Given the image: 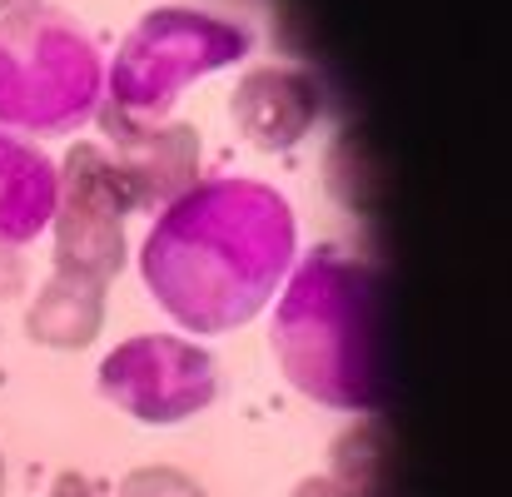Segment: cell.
Listing matches in <instances>:
<instances>
[{
	"mask_svg": "<svg viewBox=\"0 0 512 497\" xmlns=\"http://www.w3.org/2000/svg\"><path fill=\"white\" fill-rule=\"evenodd\" d=\"M140 269L179 329L229 333L294 269V209L264 179H199L155 214Z\"/></svg>",
	"mask_w": 512,
	"mask_h": 497,
	"instance_id": "obj_1",
	"label": "cell"
},
{
	"mask_svg": "<svg viewBox=\"0 0 512 497\" xmlns=\"http://www.w3.org/2000/svg\"><path fill=\"white\" fill-rule=\"evenodd\" d=\"M274 358L284 378L343 413L378 403V269L343 244H319L289 269L274 309Z\"/></svg>",
	"mask_w": 512,
	"mask_h": 497,
	"instance_id": "obj_2",
	"label": "cell"
},
{
	"mask_svg": "<svg viewBox=\"0 0 512 497\" xmlns=\"http://www.w3.org/2000/svg\"><path fill=\"white\" fill-rule=\"evenodd\" d=\"M105 100V60L65 10L30 5L0 15V125L25 135H70Z\"/></svg>",
	"mask_w": 512,
	"mask_h": 497,
	"instance_id": "obj_3",
	"label": "cell"
},
{
	"mask_svg": "<svg viewBox=\"0 0 512 497\" xmlns=\"http://www.w3.org/2000/svg\"><path fill=\"white\" fill-rule=\"evenodd\" d=\"M254 45V30L194 5H160L150 10L115 50V65L105 70V90L125 120L160 125L184 85L244 60Z\"/></svg>",
	"mask_w": 512,
	"mask_h": 497,
	"instance_id": "obj_4",
	"label": "cell"
},
{
	"mask_svg": "<svg viewBox=\"0 0 512 497\" xmlns=\"http://www.w3.org/2000/svg\"><path fill=\"white\" fill-rule=\"evenodd\" d=\"M55 174H60L55 214H50L55 274L110 284L130 259V244H125V219L135 214L130 184L105 145H75Z\"/></svg>",
	"mask_w": 512,
	"mask_h": 497,
	"instance_id": "obj_5",
	"label": "cell"
},
{
	"mask_svg": "<svg viewBox=\"0 0 512 497\" xmlns=\"http://www.w3.org/2000/svg\"><path fill=\"white\" fill-rule=\"evenodd\" d=\"M100 393L140 423H184L219 398V368L189 338L140 333L100 363Z\"/></svg>",
	"mask_w": 512,
	"mask_h": 497,
	"instance_id": "obj_6",
	"label": "cell"
},
{
	"mask_svg": "<svg viewBox=\"0 0 512 497\" xmlns=\"http://www.w3.org/2000/svg\"><path fill=\"white\" fill-rule=\"evenodd\" d=\"M95 120H100V130L110 140V160L120 165L125 184H130L135 209L160 214L184 189L199 184V130L194 125H184V120L140 125V120H125L105 100H100Z\"/></svg>",
	"mask_w": 512,
	"mask_h": 497,
	"instance_id": "obj_7",
	"label": "cell"
},
{
	"mask_svg": "<svg viewBox=\"0 0 512 497\" xmlns=\"http://www.w3.org/2000/svg\"><path fill=\"white\" fill-rule=\"evenodd\" d=\"M324 115V90L299 65H259L239 75L229 120L254 150H294Z\"/></svg>",
	"mask_w": 512,
	"mask_h": 497,
	"instance_id": "obj_8",
	"label": "cell"
},
{
	"mask_svg": "<svg viewBox=\"0 0 512 497\" xmlns=\"http://www.w3.org/2000/svg\"><path fill=\"white\" fill-rule=\"evenodd\" d=\"M60 174L45 150L0 130V249H25L50 229Z\"/></svg>",
	"mask_w": 512,
	"mask_h": 497,
	"instance_id": "obj_9",
	"label": "cell"
},
{
	"mask_svg": "<svg viewBox=\"0 0 512 497\" xmlns=\"http://www.w3.org/2000/svg\"><path fill=\"white\" fill-rule=\"evenodd\" d=\"M100 329H105V284H90L75 274H50L25 314V333L60 353L95 343Z\"/></svg>",
	"mask_w": 512,
	"mask_h": 497,
	"instance_id": "obj_10",
	"label": "cell"
},
{
	"mask_svg": "<svg viewBox=\"0 0 512 497\" xmlns=\"http://www.w3.org/2000/svg\"><path fill=\"white\" fill-rule=\"evenodd\" d=\"M120 497H209V493H204L189 473L150 463V468H135V473L120 483Z\"/></svg>",
	"mask_w": 512,
	"mask_h": 497,
	"instance_id": "obj_11",
	"label": "cell"
},
{
	"mask_svg": "<svg viewBox=\"0 0 512 497\" xmlns=\"http://www.w3.org/2000/svg\"><path fill=\"white\" fill-rule=\"evenodd\" d=\"M294 497H378V488H358V483H343V478H309V483H299V493Z\"/></svg>",
	"mask_w": 512,
	"mask_h": 497,
	"instance_id": "obj_12",
	"label": "cell"
},
{
	"mask_svg": "<svg viewBox=\"0 0 512 497\" xmlns=\"http://www.w3.org/2000/svg\"><path fill=\"white\" fill-rule=\"evenodd\" d=\"M50 497H110L100 478H85V473H60L50 483Z\"/></svg>",
	"mask_w": 512,
	"mask_h": 497,
	"instance_id": "obj_13",
	"label": "cell"
},
{
	"mask_svg": "<svg viewBox=\"0 0 512 497\" xmlns=\"http://www.w3.org/2000/svg\"><path fill=\"white\" fill-rule=\"evenodd\" d=\"M20 289V259H5V249H0V299H10Z\"/></svg>",
	"mask_w": 512,
	"mask_h": 497,
	"instance_id": "obj_14",
	"label": "cell"
},
{
	"mask_svg": "<svg viewBox=\"0 0 512 497\" xmlns=\"http://www.w3.org/2000/svg\"><path fill=\"white\" fill-rule=\"evenodd\" d=\"M30 5H40V0H0V15H10V10H30Z\"/></svg>",
	"mask_w": 512,
	"mask_h": 497,
	"instance_id": "obj_15",
	"label": "cell"
},
{
	"mask_svg": "<svg viewBox=\"0 0 512 497\" xmlns=\"http://www.w3.org/2000/svg\"><path fill=\"white\" fill-rule=\"evenodd\" d=\"M0 488H5V453H0Z\"/></svg>",
	"mask_w": 512,
	"mask_h": 497,
	"instance_id": "obj_16",
	"label": "cell"
}]
</instances>
